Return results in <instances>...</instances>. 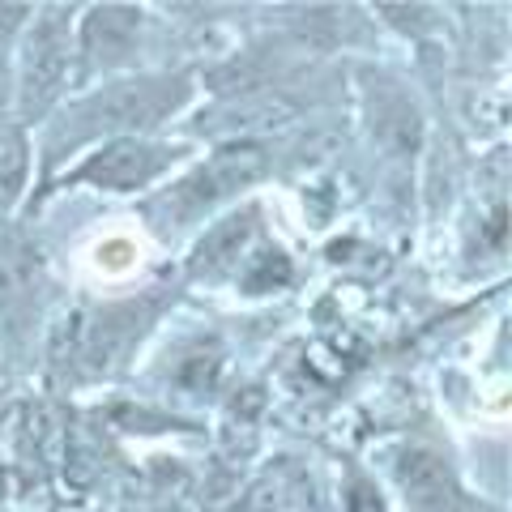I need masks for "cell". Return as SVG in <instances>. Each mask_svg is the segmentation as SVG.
I'll use <instances>...</instances> for the list:
<instances>
[{"mask_svg":"<svg viewBox=\"0 0 512 512\" xmlns=\"http://www.w3.org/2000/svg\"><path fill=\"white\" fill-rule=\"evenodd\" d=\"M39 291V261L22 244H0V320H22L35 308Z\"/></svg>","mask_w":512,"mask_h":512,"instance_id":"7","label":"cell"},{"mask_svg":"<svg viewBox=\"0 0 512 512\" xmlns=\"http://www.w3.org/2000/svg\"><path fill=\"white\" fill-rule=\"evenodd\" d=\"M393 478L397 487L406 491V500H414L419 508H444L453 500V478H448V466L440 453H431V448H402L393 461Z\"/></svg>","mask_w":512,"mask_h":512,"instance_id":"6","label":"cell"},{"mask_svg":"<svg viewBox=\"0 0 512 512\" xmlns=\"http://www.w3.org/2000/svg\"><path fill=\"white\" fill-rule=\"evenodd\" d=\"M286 278H291V265H286V256L274 248V252H265V261L256 274H244V286L248 291H274V286H282Z\"/></svg>","mask_w":512,"mask_h":512,"instance_id":"12","label":"cell"},{"mask_svg":"<svg viewBox=\"0 0 512 512\" xmlns=\"http://www.w3.org/2000/svg\"><path fill=\"white\" fill-rule=\"evenodd\" d=\"M184 77H146V82H124L103 94H94L69 120V141H90L99 133H137L150 128L184 103Z\"/></svg>","mask_w":512,"mask_h":512,"instance_id":"1","label":"cell"},{"mask_svg":"<svg viewBox=\"0 0 512 512\" xmlns=\"http://www.w3.org/2000/svg\"><path fill=\"white\" fill-rule=\"evenodd\" d=\"M252 231H256V210L222 218L218 227L197 244V252H192V274H222V269H231L239 256L248 252Z\"/></svg>","mask_w":512,"mask_h":512,"instance_id":"9","label":"cell"},{"mask_svg":"<svg viewBox=\"0 0 512 512\" xmlns=\"http://www.w3.org/2000/svg\"><path fill=\"white\" fill-rule=\"evenodd\" d=\"M141 338V316L133 308H116V312H103L94 325H82V359L90 372H107L116 363L128 342Z\"/></svg>","mask_w":512,"mask_h":512,"instance_id":"8","label":"cell"},{"mask_svg":"<svg viewBox=\"0 0 512 512\" xmlns=\"http://www.w3.org/2000/svg\"><path fill=\"white\" fill-rule=\"evenodd\" d=\"M286 500H282V487L274 483V478H265V483H256L248 495H244V504H239V512H282Z\"/></svg>","mask_w":512,"mask_h":512,"instance_id":"13","label":"cell"},{"mask_svg":"<svg viewBox=\"0 0 512 512\" xmlns=\"http://www.w3.org/2000/svg\"><path fill=\"white\" fill-rule=\"evenodd\" d=\"M261 175H265V150L261 146L218 150L205 167H197L188 180L175 184L158 210H167V218H175V222H192L210 210V205H218L222 197H231L235 188L261 180Z\"/></svg>","mask_w":512,"mask_h":512,"instance_id":"2","label":"cell"},{"mask_svg":"<svg viewBox=\"0 0 512 512\" xmlns=\"http://www.w3.org/2000/svg\"><path fill=\"white\" fill-rule=\"evenodd\" d=\"M26 175V146L18 133H0V201L13 197Z\"/></svg>","mask_w":512,"mask_h":512,"instance_id":"11","label":"cell"},{"mask_svg":"<svg viewBox=\"0 0 512 512\" xmlns=\"http://www.w3.org/2000/svg\"><path fill=\"white\" fill-rule=\"evenodd\" d=\"M141 30V13L128 5H103L90 9V18L82 26V52L90 60V69H107V64L124 60L137 43Z\"/></svg>","mask_w":512,"mask_h":512,"instance_id":"5","label":"cell"},{"mask_svg":"<svg viewBox=\"0 0 512 512\" xmlns=\"http://www.w3.org/2000/svg\"><path fill=\"white\" fill-rule=\"evenodd\" d=\"M346 512H384L376 487H372V483H350V491H346Z\"/></svg>","mask_w":512,"mask_h":512,"instance_id":"14","label":"cell"},{"mask_svg":"<svg viewBox=\"0 0 512 512\" xmlns=\"http://www.w3.org/2000/svg\"><path fill=\"white\" fill-rule=\"evenodd\" d=\"M218 372H222V355H218V350H214V346H210V350L197 346V350H192V355L180 363V372H175V380L201 393V389H214Z\"/></svg>","mask_w":512,"mask_h":512,"instance_id":"10","label":"cell"},{"mask_svg":"<svg viewBox=\"0 0 512 512\" xmlns=\"http://www.w3.org/2000/svg\"><path fill=\"white\" fill-rule=\"evenodd\" d=\"M175 158H180L175 146L120 137V141H111V146H103L99 154H90L77 171H69V180H82V184L107 188V192H133V188H146L150 180H158Z\"/></svg>","mask_w":512,"mask_h":512,"instance_id":"4","label":"cell"},{"mask_svg":"<svg viewBox=\"0 0 512 512\" xmlns=\"http://www.w3.org/2000/svg\"><path fill=\"white\" fill-rule=\"evenodd\" d=\"M69 77V22L64 9H47L22 47V116L35 120L60 99Z\"/></svg>","mask_w":512,"mask_h":512,"instance_id":"3","label":"cell"}]
</instances>
